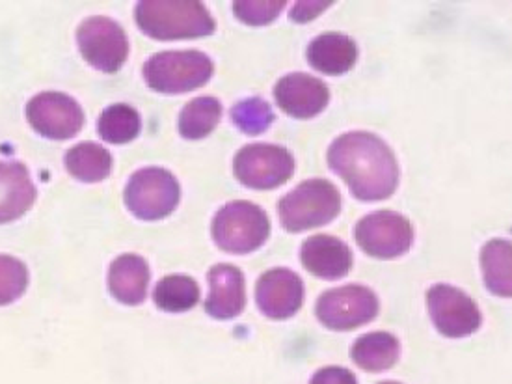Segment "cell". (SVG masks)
Masks as SVG:
<instances>
[{"label":"cell","mask_w":512,"mask_h":384,"mask_svg":"<svg viewBox=\"0 0 512 384\" xmlns=\"http://www.w3.org/2000/svg\"><path fill=\"white\" fill-rule=\"evenodd\" d=\"M149 286V267L144 258L123 254L112 261L108 271V288L118 301L136 306L146 301Z\"/></svg>","instance_id":"obj_18"},{"label":"cell","mask_w":512,"mask_h":384,"mask_svg":"<svg viewBox=\"0 0 512 384\" xmlns=\"http://www.w3.org/2000/svg\"><path fill=\"white\" fill-rule=\"evenodd\" d=\"M358 49L349 36L328 32L311 42L308 60L326 75H343L354 66Z\"/></svg>","instance_id":"obj_19"},{"label":"cell","mask_w":512,"mask_h":384,"mask_svg":"<svg viewBox=\"0 0 512 384\" xmlns=\"http://www.w3.org/2000/svg\"><path fill=\"white\" fill-rule=\"evenodd\" d=\"M213 62L202 51H166L151 56L144 66V79L161 94H185L213 77Z\"/></svg>","instance_id":"obj_3"},{"label":"cell","mask_w":512,"mask_h":384,"mask_svg":"<svg viewBox=\"0 0 512 384\" xmlns=\"http://www.w3.org/2000/svg\"><path fill=\"white\" fill-rule=\"evenodd\" d=\"M481 265L488 291L499 297H512V243L503 239L486 243Z\"/></svg>","instance_id":"obj_21"},{"label":"cell","mask_w":512,"mask_h":384,"mask_svg":"<svg viewBox=\"0 0 512 384\" xmlns=\"http://www.w3.org/2000/svg\"><path fill=\"white\" fill-rule=\"evenodd\" d=\"M427 302L436 329L447 338H464L481 327L477 304L460 289L445 284L432 286Z\"/></svg>","instance_id":"obj_12"},{"label":"cell","mask_w":512,"mask_h":384,"mask_svg":"<svg viewBox=\"0 0 512 384\" xmlns=\"http://www.w3.org/2000/svg\"><path fill=\"white\" fill-rule=\"evenodd\" d=\"M285 2H235L233 10L235 15L252 27L259 25H267L270 21H274L283 10Z\"/></svg>","instance_id":"obj_28"},{"label":"cell","mask_w":512,"mask_h":384,"mask_svg":"<svg viewBox=\"0 0 512 384\" xmlns=\"http://www.w3.org/2000/svg\"><path fill=\"white\" fill-rule=\"evenodd\" d=\"M341 209V196L326 179H310L295 191L283 196L280 220L287 232H304L336 219Z\"/></svg>","instance_id":"obj_4"},{"label":"cell","mask_w":512,"mask_h":384,"mask_svg":"<svg viewBox=\"0 0 512 384\" xmlns=\"http://www.w3.org/2000/svg\"><path fill=\"white\" fill-rule=\"evenodd\" d=\"M378 384H401V383H391V381H386V383H378Z\"/></svg>","instance_id":"obj_31"},{"label":"cell","mask_w":512,"mask_h":384,"mask_svg":"<svg viewBox=\"0 0 512 384\" xmlns=\"http://www.w3.org/2000/svg\"><path fill=\"white\" fill-rule=\"evenodd\" d=\"M181 198L179 183L164 168H142L125 187L127 209L140 220H161L176 211Z\"/></svg>","instance_id":"obj_6"},{"label":"cell","mask_w":512,"mask_h":384,"mask_svg":"<svg viewBox=\"0 0 512 384\" xmlns=\"http://www.w3.org/2000/svg\"><path fill=\"white\" fill-rule=\"evenodd\" d=\"M328 165L364 202L386 200L397 189L399 168L386 142L371 133H347L328 150Z\"/></svg>","instance_id":"obj_1"},{"label":"cell","mask_w":512,"mask_h":384,"mask_svg":"<svg viewBox=\"0 0 512 384\" xmlns=\"http://www.w3.org/2000/svg\"><path fill=\"white\" fill-rule=\"evenodd\" d=\"M274 97L283 112L295 118H311L328 105L330 94L323 81L306 73H291L278 81Z\"/></svg>","instance_id":"obj_14"},{"label":"cell","mask_w":512,"mask_h":384,"mask_svg":"<svg viewBox=\"0 0 512 384\" xmlns=\"http://www.w3.org/2000/svg\"><path fill=\"white\" fill-rule=\"evenodd\" d=\"M66 168L73 178L84 183H97L110 176L112 155L95 142H81L66 153Z\"/></svg>","instance_id":"obj_22"},{"label":"cell","mask_w":512,"mask_h":384,"mask_svg":"<svg viewBox=\"0 0 512 384\" xmlns=\"http://www.w3.org/2000/svg\"><path fill=\"white\" fill-rule=\"evenodd\" d=\"M209 297L205 301L207 314L215 319H233L243 314L246 289L241 269L233 265H215L209 271Z\"/></svg>","instance_id":"obj_15"},{"label":"cell","mask_w":512,"mask_h":384,"mask_svg":"<svg viewBox=\"0 0 512 384\" xmlns=\"http://www.w3.org/2000/svg\"><path fill=\"white\" fill-rule=\"evenodd\" d=\"M302 299L304 284L293 271L272 269L257 280V306L270 319L295 316L302 306Z\"/></svg>","instance_id":"obj_13"},{"label":"cell","mask_w":512,"mask_h":384,"mask_svg":"<svg viewBox=\"0 0 512 384\" xmlns=\"http://www.w3.org/2000/svg\"><path fill=\"white\" fill-rule=\"evenodd\" d=\"M315 314L328 329H358L377 317V295L364 286L330 289L317 301Z\"/></svg>","instance_id":"obj_9"},{"label":"cell","mask_w":512,"mask_h":384,"mask_svg":"<svg viewBox=\"0 0 512 384\" xmlns=\"http://www.w3.org/2000/svg\"><path fill=\"white\" fill-rule=\"evenodd\" d=\"M270 222L267 213L252 202H230L216 213L213 239L230 254H248L265 245L269 239Z\"/></svg>","instance_id":"obj_5"},{"label":"cell","mask_w":512,"mask_h":384,"mask_svg":"<svg viewBox=\"0 0 512 384\" xmlns=\"http://www.w3.org/2000/svg\"><path fill=\"white\" fill-rule=\"evenodd\" d=\"M231 120L243 133L254 137L269 129L270 124L274 122V112L267 101L252 97L244 99L231 109Z\"/></svg>","instance_id":"obj_26"},{"label":"cell","mask_w":512,"mask_h":384,"mask_svg":"<svg viewBox=\"0 0 512 384\" xmlns=\"http://www.w3.org/2000/svg\"><path fill=\"white\" fill-rule=\"evenodd\" d=\"M354 235L356 243L364 248V252L380 260L403 256L414 243L412 224L393 211H378L367 215L358 222Z\"/></svg>","instance_id":"obj_10"},{"label":"cell","mask_w":512,"mask_h":384,"mask_svg":"<svg viewBox=\"0 0 512 384\" xmlns=\"http://www.w3.org/2000/svg\"><path fill=\"white\" fill-rule=\"evenodd\" d=\"M136 25L153 40H189L211 36L215 19L202 2H155L144 0L136 6Z\"/></svg>","instance_id":"obj_2"},{"label":"cell","mask_w":512,"mask_h":384,"mask_svg":"<svg viewBox=\"0 0 512 384\" xmlns=\"http://www.w3.org/2000/svg\"><path fill=\"white\" fill-rule=\"evenodd\" d=\"M328 6H330V2H298L295 10L291 12V19L297 23H306L313 17L323 14V10H326Z\"/></svg>","instance_id":"obj_30"},{"label":"cell","mask_w":512,"mask_h":384,"mask_svg":"<svg viewBox=\"0 0 512 384\" xmlns=\"http://www.w3.org/2000/svg\"><path fill=\"white\" fill-rule=\"evenodd\" d=\"M77 42L88 64L105 73L122 69L129 56L127 34L116 21L108 17H88L77 30Z\"/></svg>","instance_id":"obj_8"},{"label":"cell","mask_w":512,"mask_h":384,"mask_svg":"<svg viewBox=\"0 0 512 384\" xmlns=\"http://www.w3.org/2000/svg\"><path fill=\"white\" fill-rule=\"evenodd\" d=\"M293 155L280 146L252 144L235 155L233 172L243 185L256 191H269L293 176Z\"/></svg>","instance_id":"obj_7"},{"label":"cell","mask_w":512,"mask_h":384,"mask_svg":"<svg viewBox=\"0 0 512 384\" xmlns=\"http://www.w3.org/2000/svg\"><path fill=\"white\" fill-rule=\"evenodd\" d=\"M153 301L164 312H187L200 301V286L190 276H166L157 284Z\"/></svg>","instance_id":"obj_25"},{"label":"cell","mask_w":512,"mask_h":384,"mask_svg":"<svg viewBox=\"0 0 512 384\" xmlns=\"http://www.w3.org/2000/svg\"><path fill=\"white\" fill-rule=\"evenodd\" d=\"M220 118H222V105L216 97H196L181 110L177 127L181 137L200 140L215 131Z\"/></svg>","instance_id":"obj_23"},{"label":"cell","mask_w":512,"mask_h":384,"mask_svg":"<svg viewBox=\"0 0 512 384\" xmlns=\"http://www.w3.org/2000/svg\"><path fill=\"white\" fill-rule=\"evenodd\" d=\"M27 118L34 131L51 140H68L84 125L81 105L62 92H43L28 101Z\"/></svg>","instance_id":"obj_11"},{"label":"cell","mask_w":512,"mask_h":384,"mask_svg":"<svg viewBox=\"0 0 512 384\" xmlns=\"http://www.w3.org/2000/svg\"><path fill=\"white\" fill-rule=\"evenodd\" d=\"M142 129L140 116L133 107L129 105H112L101 112L97 120V131L99 137L108 144H127L133 142Z\"/></svg>","instance_id":"obj_24"},{"label":"cell","mask_w":512,"mask_h":384,"mask_svg":"<svg viewBox=\"0 0 512 384\" xmlns=\"http://www.w3.org/2000/svg\"><path fill=\"white\" fill-rule=\"evenodd\" d=\"M28 286V271L23 261L0 256V306L17 301Z\"/></svg>","instance_id":"obj_27"},{"label":"cell","mask_w":512,"mask_h":384,"mask_svg":"<svg viewBox=\"0 0 512 384\" xmlns=\"http://www.w3.org/2000/svg\"><path fill=\"white\" fill-rule=\"evenodd\" d=\"M36 200V187L27 166L0 161V224L23 217Z\"/></svg>","instance_id":"obj_17"},{"label":"cell","mask_w":512,"mask_h":384,"mask_svg":"<svg viewBox=\"0 0 512 384\" xmlns=\"http://www.w3.org/2000/svg\"><path fill=\"white\" fill-rule=\"evenodd\" d=\"M300 260L311 275L336 280L349 275L352 267L351 248L330 235H313L300 252Z\"/></svg>","instance_id":"obj_16"},{"label":"cell","mask_w":512,"mask_h":384,"mask_svg":"<svg viewBox=\"0 0 512 384\" xmlns=\"http://www.w3.org/2000/svg\"><path fill=\"white\" fill-rule=\"evenodd\" d=\"M310 384H358V381L351 371L330 366L317 371Z\"/></svg>","instance_id":"obj_29"},{"label":"cell","mask_w":512,"mask_h":384,"mask_svg":"<svg viewBox=\"0 0 512 384\" xmlns=\"http://www.w3.org/2000/svg\"><path fill=\"white\" fill-rule=\"evenodd\" d=\"M401 353L399 342L388 332H371L352 345L351 357L362 370L369 373L390 370Z\"/></svg>","instance_id":"obj_20"}]
</instances>
